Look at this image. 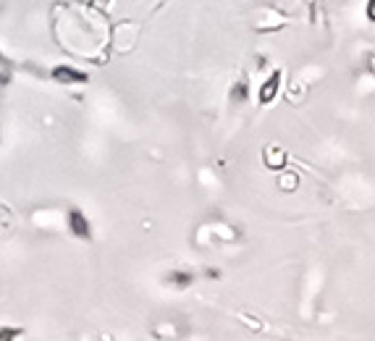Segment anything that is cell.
<instances>
[{
	"mask_svg": "<svg viewBox=\"0 0 375 341\" xmlns=\"http://www.w3.org/2000/svg\"><path fill=\"white\" fill-rule=\"evenodd\" d=\"M50 76H53V82H58V84H87L90 82V76H87L84 71H76V69H71V66H56V69L50 71Z\"/></svg>",
	"mask_w": 375,
	"mask_h": 341,
	"instance_id": "cell-1",
	"label": "cell"
},
{
	"mask_svg": "<svg viewBox=\"0 0 375 341\" xmlns=\"http://www.w3.org/2000/svg\"><path fill=\"white\" fill-rule=\"evenodd\" d=\"M69 231L74 236H79V239H90V236H92V226H90L87 215H84L79 208L69 210Z\"/></svg>",
	"mask_w": 375,
	"mask_h": 341,
	"instance_id": "cell-2",
	"label": "cell"
},
{
	"mask_svg": "<svg viewBox=\"0 0 375 341\" xmlns=\"http://www.w3.org/2000/svg\"><path fill=\"white\" fill-rule=\"evenodd\" d=\"M278 87H281V71L270 74L268 79L262 82V87H260V103H262V106L273 103V100H276V92H278Z\"/></svg>",
	"mask_w": 375,
	"mask_h": 341,
	"instance_id": "cell-3",
	"label": "cell"
},
{
	"mask_svg": "<svg viewBox=\"0 0 375 341\" xmlns=\"http://www.w3.org/2000/svg\"><path fill=\"white\" fill-rule=\"evenodd\" d=\"M265 165L270 171H281L286 165V150L283 147H276V144H268L265 147Z\"/></svg>",
	"mask_w": 375,
	"mask_h": 341,
	"instance_id": "cell-4",
	"label": "cell"
},
{
	"mask_svg": "<svg viewBox=\"0 0 375 341\" xmlns=\"http://www.w3.org/2000/svg\"><path fill=\"white\" fill-rule=\"evenodd\" d=\"M194 281V276L189 271H171V276H168V283H174V286H189V283Z\"/></svg>",
	"mask_w": 375,
	"mask_h": 341,
	"instance_id": "cell-5",
	"label": "cell"
},
{
	"mask_svg": "<svg viewBox=\"0 0 375 341\" xmlns=\"http://www.w3.org/2000/svg\"><path fill=\"white\" fill-rule=\"evenodd\" d=\"M24 328H0V341H11V339H22Z\"/></svg>",
	"mask_w": 375,
	"mask_h": 341,
	"instance_id": "cell-6",
	"label": "cell"
},
{
	"mask_svg": "<svg viewBox=\"0 0 375 341\" xmlns=\"http://www.w3.org/2000/svg\"><path fill=\"white\" fill-rule=\"evenodd\" d=\"M6 84H11V66H8V60L0 63V87H6Z\"/></svg>",
	"mask_w": 375,
	"mask_h": 341,
	"instance_id": "cell-7",
	"label": "cell"
},
{
	"mask_svg": "<svg viewBox=\"0 0 375 341\" xmlns=\"http://www.w3.org/2000/svg\"><path fill=\"white\" fill-rule=\"evenodd\" d=\"M231 100H234V103H244L247 100V84L244 82L236 84V90L231 92Z\"/></svg>",
	"mask_w": 375,
	"mask_h": 341,
	"instance_id": "cell-8",
	"label": "cell"
},
{
	"mask_svg": "<svg viewBox=\"0 0 375 341\" xmlns=\"http://www.w3.org/2000/svg\"><path fill=\"white\" fill-rule=\"evenodd\" d=\"M292 184H299V178H297V176H286V178H283V181H281V187H283V189H294Z\"/></svg>",
	"mask_w": 375,
	"mask_h": 341,
	"instance_id": "cell-9",
	"label": "cell"
},
{
	"mask_svg": "<svg viewBox=\"0 0 375 341\" xmlns=\"http://www.w3.org/2000/svg\"><path fill=\"white\" fill-rule=\"evenodd\" d=\"M367 19L375 22V0H367Z\"/></svg>",
	"mask_w": 375,
	"mask_h": 341,
	"instance_id": "cell-10",
	"label": "cell"
},
{
	"mask_svg": "<svg viewBox=\"0 0 375 341\" xmlns=\"http://www.w3.org/2000/svg\"><path fill=\"white\" fill-rule=\"evenodd\" d=\"M110 0H94V6H108Z\"/></svg>",
	"mask_w": 375,
	"mask_h": 341,
	"instance_id": "cell-11",
	"label": "cell"
},
{
	"mask_svg": "<svg viewBox=\"0 0 375 341\" xmlns=\"http://www.w3.org/2000/svg\"><path fill=\"white\" fill-rule=\"evenodd\" d=\"M3 60H6V58H3V53H0V63H3Z\"/></svg>",
	"mask_w": 375,
	"mask_h": 341,
	"instance_id": "cell-12",
	"label": "cell"
}]
</instances>
